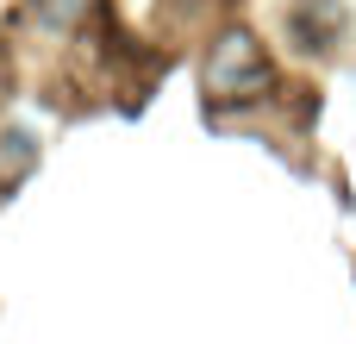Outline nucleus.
Masks as SVG:
<instances>
[{
  "mask_svg": "<svg viewBox=\"0 0 356 344\" xmlns=\"http://www.w3.org/2000/svg\"><path fill=\"white\" fill-rule=\"evenodd\" d=\"M269 81H275V69H269L263 44H257L244 25H225V31L213 38V50H207V69H200L207 100H219V107H232V100H257Z\"/></svg>",
  "mask_w": 356,
  "mask_h": 344,
  "instance_id": "f257e3e1",
  "label": "nucleus"
},
{
  "mask_svg": "<svg viewBox=\"0 0 356 344\" xmlns=\"http://www.w3.org/2000/svg\"><path fill=\"white\" fill-rule=\"evenodd\" d=\"M288 25H294L300 50H325V44L344 31V6H338V0H300Z\"/></svg>",
  "mask_w": 356,
  "mask_h": 344,
  "instance_id": "f03ea898",
  "label": "nucleus"
},
{
  "mask_svg": "<svg viewBox=\"0 0 356 344\" xmlns=\"http://www.w3.org/2000/svg\"><path fill=\"white\" fill-rule=\"evenodd\" d=\"M31 163H38V144H31V132H0V182L25 175Z\"/></svg>",
  "mask_w": 356,
  "mask_h": 344,
  "instance_id": "7ed1b4c3",
  "label": "nucleus"
},
{
  "mask_svg": "<svg viewBox=\"0 0 356 344\" xmlns=\"http://www.w3.org/2000/svg\"><path fill=\"white\" fill-rule=\"evenodd\" d=\"M200 6H225V0H156V19H169V31H175V25H188V13H200Z\"/></svg>",
  "mask_w": 356,
  "mask_h": 344,
  "instance_id": "20e7f679",
  "label": "nucleus"
},
{
  "mask_svg": "<svg viewBox=\"0 0 356 344\" xmlns=\"http://www.w3.org/2000/svg\"><path fill=\"white\" fill-rule=\"evenodd\" d=\"M88 6H94V0H38V13H44L50 25H75Z\"/></svg>",
  "mask_w": 356,
  "mask_h": 344,
  "instance_id": "39448f33",
  "label": "nucleus"
}]
</instances>
